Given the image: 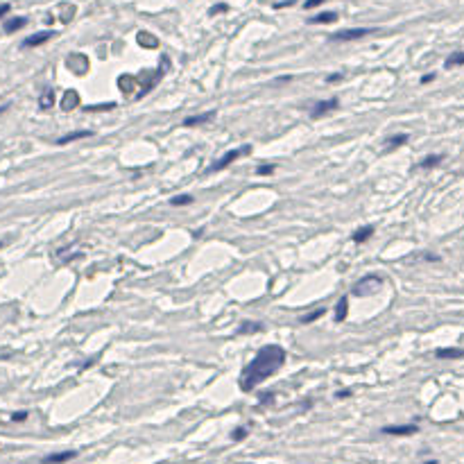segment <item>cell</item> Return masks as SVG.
I'll list each match as a JSON object with an SVG mask.
<instances>
[{"instance_id": "obj_37", "label": "cell", "mask_w": 464, "mask_h": 464, "mask_svg": "<svg viewBox=\"0 0 464 464\" xmlns=\"http://www.w3.org/2000/svg\"><path fill=\"white\" fill-rule=\"evenodd\" d=\"M426 261H435V263H437L439 256H435V254H426Z\"/></svg>"}, {"instance_id": "obj_2", "label": "cell", "mask_w": 464, "mask_h": 464, "mask_svg": "<svg viewBox=\"0 0 464 464\" xmlns=\"http://www.w3.org/2000/svg\"><path fill=\"white\" fill-rule=\"evenodd\" d=\"M249 152H251L249 145H245V147H238V149H231V152H227L222 159H218L215 163H211V166L206 168V175H213V172H222L224 168H229L233 161H238L242 154H249Z\"/></svg>"}, {"instance_id": "obj_34", "label": "cell", "mask_w": 464, "mask_h": 464, "mask_svg": "<svg viewBox=\"0 0 464 464\" xmlns=\"http://www.w3.org/2000/svg\"><path fill=\"white\" fill-rule=\"evenodd\" d=\"M9 9H11V5H9V2H2V5H0V18H2V16H7V14H9Z\"/></svg>"}, {"instance_id": "obj_24", "label": "cell", "mask_w": 464, "mask_h": 464, "mask_svg": "<svg viewBox=\"0 0 464 464\" xmlns=\"http://www.w3.org/2000/svg\"><path fill=\"white\" fill-rule=\"evenodd\" d=\"M139 43L140 46H145V48H154L156 39L152 37V34H147V32H139Z\"/></svg>"}, {"instance_id": "obj_9", "label": "cell", "mask_w": 464, "mask_h": 464, "mask_svg": "<svg viewBox=\"0 0 464 464\" xmlns=\"http://www.w3.org/2000/svg\"><path fill=\"white\" fill-rule=\"evenodd\" d=\"M66 64H68V68H73L77 75H84L86 70H89V61H86L84 54H70Z\"/></svg>"}, {"instance_id": "obj_22", "label": "cell", "mask_w": 464, "mask_h": 464, "mask_svg": "<svg viewBox=\"0 0 464 464\" xmlns=\"http://www.w3.org/2000/svg\"><path fill=\"white\" fill-rule=\"evenodd\" d=\"M408 140H410V136H408V134H396V136H392V139H387V143H390V147H387V149L401 147V145H406Z\"/></svg>"}, {"instance_id": "obj_4", "label": "cell", "mask_w": 464, "mask_h": 464, "mask_svg": "<svg viewBox=\"0 0 464 464\" xmlns=\"http://www.w3.org/2000/svg\"><path fill=\"white\" fill-rule=\"evenodd\" d=\"M376 30L373 27H351V30H340V32H333L331 37V41H342V43H347V41H358V39H365V37H369V34H373Z\"/></svg>"}, {"instance_id": "obj_16", "label": "cell", "mask_w": 464, "mask_h": 464, "mask_svg": "<svg viewBox=\"0 0 464 464\" xmlns=\"http://www.w3.org/2000/svg\"><path fill=\"white\" fill-rule=\"evenodd\" d=\"M337 21V14L335 11H322V14H315L310 18L313 25H326V23H335Z\"/></svg>"}, {"instance_id": "obj_29", "label": "cell", "mask_w": 464, "mask_h": 464, "mask_svg": "<svg viewBox=\"0 0 464 464\" xmlns=\"http://www.w3.org/2000/svg\"><path fill=\"white\" fill-rule=\"evenodd\" d=\"M272 172H274V166H272V163H261V166L256 168V175H261V177L272 175Z\"/></svg>"}, {"instance_id": "obj_13", "label": "cell", "mask_w": 464, "mask_h": 464, "mask_svg": "<svg viewBox=\"0 0 464 464\" xmlns=\"http://www.w3.org/2000/svg\"><path fill=\"white\" fill-rule=\"evenodd\" d=\"M73 458H77V451H64V453H52L48 458H43V464H61Z\"/></svg>"}, {"instance_id": "obj_20", "label": "cell", "mask_w": 464, "mask_h": 464, "mask_svg": "<svg viewBox=\"0 0 464 464\" xmlns=\"http://www.w3.org/2000/svg\"><path fill=\"white\" fill-rule=\"evenodd\" d=\"M54 104V91L52 89H46V91L41 93V97H39V107L41 109H52Z\"/></svg>"}, {"instance_id": "obj_39", "label": "cell", "mask_w": 464, "mask_h": 464, "mask_svg": "<svg viewBox=\"0 0 464 464\" xmlns=\"http://www.w3.org/2000/svg\"><path fill=\"white\" fill-rule=\"evenodd\" d=\"M423 464H437V460H428V462H423Z\"/></svg>"}, {"instance_id": "obj_15", "label": "cell", "mask_w": 464, "mask_h": 464, "mask_svg": "<svg viewBox=\"0 0 464 464\" xmlns=\"http://www.w3.org/2000/svg\"><path fill=\"white\" fill-rule=\"evenodd\" d=\"M458 66H464V50H458V52H451L444 61V68H458Z\"/></svg>"}, {"instance_id": "obj_8", "label": "cell", "mask_w": 464, "mask_h": 464, "mask_svg": "<svg viewBox=\"0 0 464 464\" xmlns=\"http://www.w3.org/2000/svg\"><path fill=\"white\" fill-rule=\"evenodd\" d=\"M52 37H54L52 30H46V32H37V34H32V37H27L25 41H23V48H37V46H43L46 41H50Z\"/></svg>"}, {"instance_id": "obj_6", "label": "cell", "mask_w": 464, "mask_h": 464, "mask_svg": "<svg viewBox=\"0 0 464 464\" xmlns=\"http://www.w3.org/2000/svg\"><path fill=\"white\" fill-rule=\"evenodd\" d=\"M383 435H394V437H408V435H415L419 432V426L417 423H401V426H385L380 428Z\"/></svg>"}, {"instance_id": "obj_38", "label": "cell", "mask_w": 464, "mask_h": 464, "mask_svg": "<svg viewBox=\"0 0 464 464\" xmlns=\"http://www.w3.org/2000/svg\"><path fill=\"white\" fill-rule=\"evenodd\" d=\"M204 233V229H197V231H192V238H199V235Z\"/></svg>"}, {"instance_id": "obj_26", "label": "cell", "mask_w": 464, "mask_h": 464, "mask_svg": "<svg viewBox=\"0 0 464 464\" xmlns=\"http://www.w3.org/2000/svg\"><path fill=\"white\" fill-rule=\"evenodd\" d=\"M172 206H188V204H192V197L190 195H177V197L170 199Z\"/></svg>"}, {"instance_id": "obj_30", "label": "cell", "mask_w": 464, "mask_h": 464, "mask_svg": "<svg viewBox=\"0 0 464 464\" xmlns=\"http://www.w3.org/2000/svg\"><path fill=\"white\" fill-rule=\"evenodd\" d=\"M27 419V412L25 410H18V412H14L11 415V421H25Z\"/></svg>"}, {"instance_id": "obj_35", "label": "cell", "mask_w": 464, "mask_h": 464, "mask_svg": "<svg viewBox=\"0 0 464 464\" xmlns=\"http://www.w3.org/2000/svg\"><path fill=\"white\" fill-rule=\"evenodd\" d=\"M335 396L337 399H349V396H351V390H340Z\"/></svg>"}, {"instance_id": "obj_7", "label": "cell", "mask_w": 464, "mask_h": 464, "mask_svg": "<svg viewBox=\"0 0 464 464\" xmlns=\"http://www.w3.org/2000/svg\"><path fill=\"white\" fill-rule=\"evenodd\" d=\"M215 118V109H211V111H206V113H199V116H188V118H184V127H199V125H206V123H211Z\"/></svg>"}, {"instance_id": "obj_3", "label": "cell", "mask_w": 464, "mask_h": 464, "mask_svg": "<svg viewBox=\"0 0 464 464\" xmlns=\"http://www.w3.org/2000/svg\"><path fill=\"white\" fill-rule=\"evenodd\" d=\"M380 285H383V277H378V274H367V277H363L356 285H353L351 292L356 294V297H369V294H373Z\"/></svg>"}, {"instance_id": "obj_18", "label": "cell", "mask_w": 464, "mask_h": 464, "mask_svg": "<svg viewBox=\"0 0 464 464\" xmlns=\"http://www.w3.org/2000/svg\"><path fill=\"white\" fill-rule=\"evenodd\" d=\"M258 331H263L261 322H242L240 328H238V335H251V333H258Z\"/></svg>"}, {"instance_id": "obj_40", "label": "cell", "mask_w": 464, "mask_h": 464, "mask_svg": "<svg viewBox=\"0 0 464 464\" xmlns=\"http://www.w3.org/2000/svg\"><path fill=\"white\" fill-rule=\"evenodd\" d=\"M0 247H2V242H0Z\"/></svg>"}, {"instance_id": "obj_17", "label": "cell", "mask_w": 464, "mask_h": 464, "mask_svg": "<svg viewBox=\"0 0 464 464\" xmlns=\"http://www.w3.org/2000/svg\"><path fill=\"white\" fill-rule=\"evenodd\" d=\"M25 25H27V18H25V16L9 18V21L5 23V32H7V34H14V32H18V30H23Z\"/></svg>"}, {"instance_id": "obj_36", "label": "cell", "mask_w": 464, "mask_h": 464, "mask_svg": "<svg viewBox=\"0 0 464 464\" xmlns=\"http://www.w3.org/2000/svg\"><path fill=\"white\" fill-rule=\"evenodd\" d=\"M432 80H435V73H428L421 77V84H428V82H432Z\"/></svg>"}, {"instance_id": "obj_25", "label": "cell", "mask_w": 464, "mask_h": 464, "mask_svg": "<svg viewBox=\"0 0 464 464\" xmlns=\"http://www.w3.org/2000/svg\"><path fill=\"white\" fill-rule=\"evenodd\" d=\"M111 109H116V102H107V104H91V107H84V111L91 113V111H111Z\"/></svg>"}, {"instance_id": "obj_12", "label": "cell", "mask_w": 464, "mask_h": 464, "mask_svg": "<svg viewBox=\"0 0 464 464\" xmlns=\"http://www.w3.org/2000/svg\"><path fill=\"white\" fill-rule=\"evenodd\" d=\"M75 107H80V93L70 89V91H66L64 97H61V109H64V111H70V109H75Z\"/></svg>"}, {"instance_id": "obj_21", "label": "cell", "mask_w": 464, "mask_h": 464, "mask_svg": "<svg viewBox=\"0 0 464 464\" xmlns=\"http://www.w3.org/2000/svg\"><path fill=\"white\" fill-rule=\"evenodd\" d=\"M442 161H444V156H442V154H430V156H426V159H423L421 163H419V168H421V170H428V168L439 166Z\"/></svg>"}, {"instance_id": "obj_1", "label": "cell", "mask_w": 464, "mask_h": 464, "mask_svg": "<svg viewBox=\"0 0 464 464\" xmlns=\"http://www.w3.org/2000/svg\"><path fill=\"white\" fill-rule=\"evenodd\" d=\"M285 349L281 344H265V347L258 349V353L254 356L249 365L242 369L240 373V390L242 392H251L256 390L261 383H265L270 376L278 371V369L285 365Z\"/></svg>"}, {"instance_id": "obj_27", "label": "cell", "mask_w": 464, "mask_h": 464, "mask_svg": "<svg viewBox=\"0 0 464 464\" xmlns=\"http://www.w3.org/2000/svg\"><path fill=\"white\" fill-rule=\"evenodd\" d=\"M227 11H229V5L227 2H218V5H213L208 9V16H218V14H227Z\"/></svg>"}, {"instance_id": "obj_19", "label": "cell", "mask_w": 464, "mask_h": 464, "mask_svg": "<svg viewBox=\"0 0 464 464\" xmlns=\"http://www.w3.org/2000/svg\"><path fill=\"white\" fill-rule=\"evenodd\" d=\"M371 235H373V227H371V224H367V227H360V229L353 233V242H367Z\"/></svg>"}, {"instance_id": "obj_11", "label": "cell", "mask_w": 464, "mask_h": 464, "mask_svg": "<svg viewBox=\"0 0 464 464\" xmlns=\"http://www.w3.org/2000/svg\"><path fill=\"white\" fill-rule=\"evenodd\" d=\"M91 136H93L91 129H82V132H70V134H66V136H61V139H57V145H68V143H73V140L91 139Z\"/></svg>"}, {"instance_id": "obj_28", "label": "cell", "mask_w": 464, "mask_h": 464, "mask_svg": "<svg viewBox=\"0 0 464 464\" xmlns=\"http://www.w3.org/2000/svg\"><path fill=\"white\" fill-rule=\"evenodd\" d=\"M245 437H247V428H245V426L235 428V430L231 432V439H233V442H242Z\"/></svg>"}, {"instance_id": "obj_23", "label": "cell", "mask_w": 464, "mask_h": 464, "mask_svg": "<svg viewBox=\"0 0 464 464\" xmlns=\"http://www.w3.org/2000/svg\"><path fill=\"white\" fill-rule=\"evenodd\" d=\"M324 313H326L324 308H317V310H313V313H308V315H304L299 322H301V324H313V322H317L320 317H324Z\"/></svg>"}, {"instance_id": "obj_31", "label": "cell", "mask_w": 464, "mask_h": 464, "mask_svg": "<svg viewBox=\"0 0 464 464\" xmlns=\"http://www.w3.org/2000/svg\"><path fill=\"white\" fill-rule=\"evenodd\" d=\"M326 0H306L304 2V7L306 9H313V7H320V5H324Z\"/></svg>"}, {"instance_id": "obj_5", "label": "cell", "mask_w": 464, "mask_h": 464, "mask_svg": "<svg viewBox=\"0 0 464 464\" xmlns=\"http://www.w3.org/2000/svg\"><path fill=\"white\" fill-rule=\"evenodd\" d=\"M337 104H340V100H337V97H328V100H322V102H317L315 107L310 109V118H313V120H320V118H324L326 113L335 111V109H337Z\"/></svg>"}, {"instance_id": "obj_14", "label": "cell", "mask_w": 464, "mask_h": 464, "mask_svg": "<svg viewBox=\"0 0 464 464\" xmlns=\"http://www.w3.org/2000/svg\"><path fill=\"white\" fill-rule=\"evenodd\" d=\"M347 315H349V299L342 297V299H337V304H335V322L337 324L344 322L347 320Z\"/></svg>"}, {"instance_id": "obj_32", "label": "cell", "mask_w": 464, "mask_h": 464, "mask_svg": "<svg viewBox=\"0 0 464 464\" xmlns=\"http://www.w3.org/2000/svg\"><path fill=\"white\" fill-rule=\"evenodd\" d=\"M294 2H297V0H283V2H277V5H274V9H283V7H292Z\"/></svg>"}, {"instance_id": "obj_33", "label": "cell", "mask_w": 464, "mask_h": 464, "mask_svg": "<svg viewBox=\"0 0 464 464\" xmlns=\"http://www.w3.org/2000/svg\"><path fill=\"white\" fill-rule=\"evenodd\" d=\"M342 80V73H331L328 77H326V82H331V84H335V82Z\"/></svg>"}, {"instance_id": "obj_10", "label": "cell", "mask_w": 464, "mask_h": 464, "mask_svg": "<svg viewBox=\"0 0 464 464\" xmlns=\"http://www.w3.org/2000/svg\"><path fill=\"white\" fill-rule=\"evenodd\" d=\"M435 356L439 360H458V358H464V349L460 347H444V349H437Z\"/></svg>"}]
</instances>
